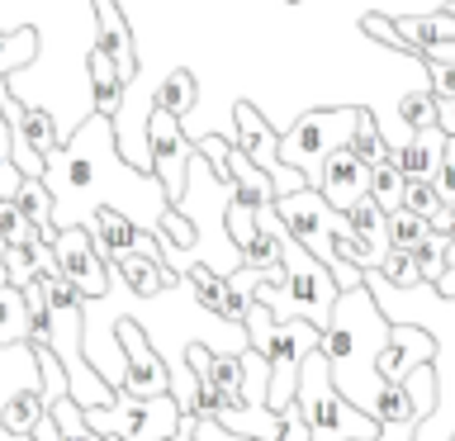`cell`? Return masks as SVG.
I'll use <instances>...</instances> for the list:
<instances>
[{"label":"cell","instance_id":"6da1fadb","mask_svg":"<svg viewBox=\"0 0 455 441\" xmlns=\"http://www.w3.org/2000/svg\"><path fill=\"white\" fill-rule=\"evenodd\" d=\"M43 185L52 190V223L57 228H76L95 209H119L138 228L156 233L162 213L171 209V199L162 190V180L152 171H138L119 156L114 142V119L91 114L76 124V133L62 138V148L48 152L43 166Z\"/></svg>","mask_w":455,"mask_h":441},{"label":"cell","instance_id":"7a4b0ae2","mask_svg":"<svg viewBox=\"0 0 455 441\" xmlns=\"http://www.w3.org/2000/svg\"><path fill=\"white\" fill-rule=\"evenodd\" d=\"M389 341V318L379 313V304L370 299L365 285L355 290H341L337 304H332V318L318 333V351L327 361V375H332L337 394L355 404L361 413L375 418V398L384 389L379 380V351Z\"/></svg>","mask_w":455,"mask_h":441},{"label":"cell","instance_id":"3957f363","mask_svg":"<svg viewBox=\"0 0 455 441\" xmlns=\"http://www.w3.org/2000/svg\"><path fill=\"white\" fill-rule=\"evenodd\" d=\"M280 237V261H284V285H261V270H256V285H251V299L266 304L275 313V323H290V318H304L313 327H327L332 318V304H337V280L313 252H304L299 242L284 233V223L275 228Z\"/></svg>","mask_w":455,"mask_h":441},{"label":"cell","instance_id":"277c9868","mask_svg":"<svg viewBox=\"0 0 455 441\" xmlns=\"http://www.w3.org/2000/svg\"><path fill=\"white\" fill-rule=\"evenodd\" d=\"M294 404L304 413V427H308V441H370L379 432V422L361 413L355 404L337 394L332 375H327V361L323 351L313 347L299 365V389H294Z\"/></svg>","mask_w":455,"mask_h":441},{"label":"cell","instance_id":"5b68a950","mask_svg":"<svg viewBox=\"0 0 455 441\" xmlns=\"http://www.w3.org/2000/svg\"><path fill=\"white\" fill-rule=\"evenodd\" d=\"M355 119H361V109H355V105H347V109H313V114H304V119H294L280 133V162L294 166L299 176L318 190L323 162L337 148H347V142H351Z\"/></svg>","mask_w":455,"mask_h":441},{"label":"cell","instance_id":"8992f818","mask_svg":"<svg viewBox=\"0 0 455 441\" xmlns=\"http://www.w3.org/2000/svg\"><path fill=\"white\" fill-rule=\"evenodd\" d=\"M81 413L100 437H124V441H166L180 422V404L171 394H152V398L114 394V404L81 408Z\"/></svg>","mask_w":455,"mask_h":441},{"label":"cell","instance_id":"52a82bcc","mask_svg":"<svg viewBox=\"0 0 455 441\" xmlns=\"http://www.w3.org/2000/svg\"><path fill=\"white\" fill-rule=\"evenodd\" d=\"M233 142L270 176V185H275V199H280V195H294V190H304V185H308L294 166L280 162V133L270 128V119L251 105V100H237V105H233Z\"/></svg>","mask_w":455,"mask_h":441},{"label":"cell","instance_id":"ba28073f","mask_svg":"<svg viewBox=\"0 0 455 441\" xmlns=\"http://www.w3.org/2000/svg\"><path fill=\"white\" fill-rule=\"evenodd\" d=\"M318 333L323 327H313L304 318H290V323H275V337H270V351H266V370H270V384H266V398L270 408H284L294 404V389H299V365H304V356L318 347Z\"/></svg>","mask_w":455,"mask_h":441},{"label":"cell","instance_id":"9c48e42d","mask_svg":"<svg viewBox=\"0 0 455 441\" xmlns=\"http://www.w3.org/2000/svg\"><path fill=\"white\" fill-rule=\"evenodd\" d=\"M148 156H152V176L162 180L166 199L176 204V199L185 195V171H190V156H195V142L185 138V124L171 119L166 109L148 114Z\"/></svg>","mask_w":455,"mask_h":441},{"label":"cell","instance_id":"30bf717a","mask_svg":"<svg viewBox=\"0 0 455 441\" xmlns=\"http://www.w3.org/2000/svg\"><path fill=\"white\" fill-rule=\"evenodd\" d=\"M114 337H119L124 347V389L128 398H152V394H171V370L166 361L156 356V347L148 341V333L128 318V313H119L114 318Z\"/></svg>","mask_w":455,"mask_h":441},{"label":"cell","instance_id":"8fae6325","mask_svg":"<svg viewBox=\"0 0 455 441\" xmlns=\"http://www.w3.org/2000/svg\"><path fill=\"white\" fill-rule=\"evenodd\" d=\"M52 256H57V270L81 290V299H100L109 290V266L95 256V242H91V233H85L81 223L76 228H57Z\"/></svg>","mask_w":455,"mask_h":441},{"label":"cell","instance_id":"7c38bea8","mask_svg":"<svg viewBox=\"0 0 455 441\" xmlns=\"http://www.w3.org/2000/svg\"><path fill=\"white\" fill-rule=\"evenodd\" d=\"M10 162L20 166V176H38L48 166V152L62 148V133H57V119L38 105H24L20 119H10Z\"/></svg>","mask_w":455,"mask_h":441},{"label":"cell","instance_id":"4fadbf2b","mask_svg":"<svg viewBox=\"0 0 455 441\" xmlns=\"http://www.w3.org/2000/svg\"><path fill=\"white\" fill-rule=\"evenodd\" d=\"M81 228L91 233L100 261H114V256H124V252H138V256H156V261H166V256H162V242H156V233L138 228L133 219H128V213L109 209V204H105V209H95Z\"/></svg>","mask_w":455,"mask_h":441},{"label":"cell","instance_id":"5bb4252c","mask_svg":"<svg viewBox=\"0 0 455 441\" xmlns=\"http://www.w3.org/2000/svg\"><path fill=\"white\" fill-rule=\"evenodd\" d=\"M432 337L422 333V327H412V323H389V341H384V351H379V380L384 384H403L418 365L432 361Z\"/></svg>","mask_w":455,"mask_h":441},{"label":"cell","instance_id":"9a60e30c","mask_svg":"<svg viewBox=\"0 0 455 441\" xmlns=\"http://www.w3.org/2000/svg\"><path fill=\"white\" fill-rule=\"evenodd\" d=\"M95 5V48L114 62V76H119L124 85L138 81V48H133V34H128V20L124 10L114 5V0H91Z\"/></svg>","mask_w":455,"mask_h":441},{"label":"cell","instance_id":"2e32d148","mask_svg":"<svg viewBox=\"0 0 455 441\" xmlns=\"http://www.w3.org/2000/svg\"><path fill=\"white\" fill-rule=\"evenodd\" d=\"M318 195H323L332 209L347 213V209L355 204V199H365V195H370V166H365L351 148H337V152L323 162Z\"/></svg>","mask_w":455,"mask_h":441},{"label":"cell","instance_id":"e0dca14e","mask_svg":"<svg viewBox=\"0 0 455 441\" xmlns=\"http://www.w3.org/2000/svg\"><path fill=\"white\" fill-rule=\"evenodd\" d=\"M441 148H446V133H441L436 124L432 128H412L408 142L394 148V166L403 171V180H436Z\"/></svg>","mask_w":455,"mask_h":441},{"label":"cell","instance_id":"ac0fdd59","mask_svg":"<svg viewBox=\"0 0 455 441\" xmlns=\"http://www.w3.org/2000/svg\"><path fill=\"white\" fill-rule=\"evenodd\" d=\"M109 266V276H119L124 280V290H133L138 299H152V294H162L176 285V270H171L166 261H156V256H138V252H124V256H114Z\"/></svg>","mask_w":455,"mask_h":441},{"label":"cell","instance_id":"d6986e66","mask_svg":"<svg viewBox=\"0 0 455 441\" xmlns=\"http://www.w3.org/2000/svg\"><path fill=\"white\" fill-rule=\"evenodd\" d=\"M38 361H34V347L20 341V347H0V404L20 389H38ZM0 441H34V437H14L0 427Z\"/></svg>","mask_w":455,"mask_h":441},{"label":"cell","instance_id":"ffe728a7","mask_svg":"<svg viewBox=\"0 0 455 441\" xmlns=\"http://www.w3.org/2000/svg\"><path fill=\"white\" fill-rule=\"evenodd\" d=\"M228 180H233V195L242 199V204H251V209L275 199V185H270V176L237 148V142H228Z\"/></svg>","mask_w":455,"mask_h":441},{"label":"cell","instance_id":"44dd1931","mask_svg":"<svg viewBox=\"0 0 455 441\" xmlns=\"http://www.w3.org/2000/svg\"><path fill=\"white\" fill-rule=\"evenodd\" d=\"M394 28H398V38L408 43V52L418 57L427 43H446V38H455V14L451 10H427V14H398L394 20Z\"/></svg>","mask_w":455,"mask_h":441},{"label":"cell","instance_id":"7402d4cb","mask_svg":"<svg viewBox=\"0 0 455 441\" xmlns=\"http://www.w3.org/2000/svg\"><path fill=\"white\" fill-rule=\"evenodd\" d=\"M14 204H20V213L28 223H34V233L43 242H52L57 237V223H52V190L43 185L38 176H24L20 180V190H14Z\"/></svg>","mask_w":455,"mask_h":441},{"label":"cell","instance_id":"603a6c76","mask_svg":"<svg viewBox=\"0 0 455 441\" xmlns=\"http://www.w3.org/2000/svg\"><path fill=\"white\" fill-rule=\"evenodd\" d=\"M152 105H156V109H166L171 119H180V124H185V119H190V109L199 105V81H195L185 67H180V71H171V76L156 85Z\"/></svg>","mask_w":455,"mask_h":441},{"label":"cell","instance_id":"cb8c5ba5","mask_svg":"<svg viewBox=\"0 0 455 441\" xmlns=\"http://www.w3.org/2000/svg\"><path fill=\"white\" fill-rule=\"evenodd\" d=\"M91 91H95V114H105V119H114V114L124 109V81L114 76V62L100 48H91Z\"/></svg>","mask_w":455,"mask_h":441},{"label":"cell","instance_id":"d4e9b609","mask_svg":"<svg viewBox=\"0 0 455 441\" xmlns=\"http://www.w3.org/2000/svg\"><path fill=\"white\" fill-rule=\"evenodd\" d=\"M34 333V318H28V304H24V290L14 285H0V347H20Z\"/></svg>","mask_w":455,"mask_h":441},{"label":"cell","instance_id":"484cf974","mask_svg":"<svg viewBox=\"0 0 455 441\" xmlns=\"http://www.w3.org/2000/svg\"><path fill=\"white\" fill-rule=\"evenodd\" d=\"M43 398H38V389H20V394H10L5 404H0V427L5 432H14V437H34V422L43 418Z\"/></svg>","mask_w":455,"mask_h":441},{"label":"cell","instance_id":"4316f807","mask_svg":"<svg viewBox=\"0 0 455 441\" xmlns=\"http://www.w3.org/2000/svg\"><path fill=\"white\" fill-rule=\"evenodd\" d=\"M427 413L412 404V394H408V384H384L379 398H375V422L379 427H389V422H422Z\"/></svg>","mask_w":455,"mask_h":441},{"label":"cell","instance_id":"83f0119b","mask_svg":"<svg viewBox=\"0 0 455 441\" xmlns=\"http://www.w3.org/2000/svg\"><path fill=\"white\" fill-rule=\"evenodd\" d=\"M347 148L361 156L365 166H379V162H389V156H394V148H389V142H384V133H379V124L370 119V109H361V119H355V133H351Z\"/></svg>","mask_w":455,"mask_h":441},{"label":"cell","instance_id":"f1b7e54d","mask_svg":"<svg viewBox=\"0 0 455 441\" xmlns=\"http://www.w3.org/2000/svg\"><path fill=\"white\" fill-rule=\"evenodd\" d=\"M370 199H375L384 213L403 209V171L394 166V156L379 166H370Z\"/></svg>","mask_w":455,"mask_h":441},{"label":"cell","instance_id":"f546056e","mask_svg":"<svg viewBox=\"0 0 455 441\" xmlns=\"http://www.w3.org/2000/svg\"><path fill=\"white\" fill-rule=\"evenodd\" d=\"M48 413H52V422H57V432H62V441H105L91 422H85V413H81L76 398H57V404H48Z\"/></svg>","mask_w":455,"mask_h":441},{"label":"cell","instance_id":"4dcf8cb0","mask_svg":"<svg viewBox=\"0 0 455 441\" xmlns=\"http://www.w3.org/2000/svg\"><path fill=\"white\" fill-rule=\"evenodd\" d=\"M375 270H379V276L389 280V285H398V290H403V285H418V280H422L412 247H389V252H384V261H379Z\"/></svg>","mask_w":455,"mask_h":441},{"label":"cell","instance_id":"1f68e13d","mask_svg":"<svg viewBox=\"0 0 455 441\" xmlns=\"http://www.w3.org/2000/svg\"><path fill=\"white\" fill-rule=\"evenodd\" d=\"M398 119H403V133H412V128H432L436 124V95L427 91V85H418L412 95H403Z\"/></svg>","mask_w":455,"mask_h":441},{"label":"cell","instance_id":"d6a6232c","mask_svg":"<svg viewBox=\"0 0 455 441\" xmlns=\"http://www.w3.org/2000/svg\"><path fill=\"white\" fill-rule=\"evenodd\" d=\"M427 219L412 209H394L389 213V247H418V242H427Z\"/></svg>","mask_w":455,"mask_h":441},{"label":"cell","instance_id":"836d02e7","mask_svg":"<svg viewBox=\"0 0 455 441\" xmlns=\"http://www.w3.org/2000/svg\"><path fill=\"white\" fill-rule=\"evenodd\" d=\"M412 256H418L422 280L436 285L441 276H446V233H427V242H418V247H412Z\"/></svg>","mask_w":455,"mask_h":441},{"label":"cell","instance_id":"e575fe53","mask_svg":"<svg viewBox=\"0 0 455 441\" xmlns=\"http://www.w3.org/2000/svg\"><path fill=\"white\" fill-rule=\"evenodd\" d=\"M242 327H247V347L266 356V351H270V337H275V313L251 299V309H247V318H242Z\"/></svg>","mask_w":455,"mask_h":441},{"label":"cell","instance_id":"d590c367","mask_svg":"<svg viewBox=\"0 0 455 441\" xmlns=\"http://www.w3.org/2000/svg\"><path fill=\"white\" fill-rule=\"evenodd\" d=\"M34 237L38 233L20 213V204H14V199H0V242H5V247H20V242H34Z\"/></svg>","mask_w":455,"mask_h":441},{"label":"cell","instance_id":"8d00e7d4","mask_svg":"<svg viewBox=\"0 0 455 441\" xmlns=\"http://www.w3.org/2000/svg\"><path fill=\"white\" fill-rule=\"evenodd\" d=\"M34 276H43L38 261H34V242H20V247H5V285H28Z\"/></svg>","mask_w":455,"mask_h":441},{"label":"cell","instance_id":"74e56055","mask_svg":"<svg viewBox=\"0 0 455 441\" xmlns=\"http://www.w3.org/2000/svg\"><path fill=\"white\" fill-rule=\"evenodd\" d=\"M223 223H228V237H233V242H237V252H242V247L251 242V233H256V209H251V204H242V199L233 195V199H228Z\"/></svg>","mask_w":455,"mask_h":441},{"label":"cell","instance_id":"f35d334b","mask_svg":"<svg viewBox=\"0 0 455 441\" xmlns=\"http://www.w3.org/2000/svg\"><path fill=\"white\" fill-rule=\"evenodd\" d=\"M441 204V195H436V185L432 180H403V209H412V213H432Z\"/></svg>","mask_w":455,"mask_h":441},{"label":"cell","instance_id":"ab89813d","mask_svg":"<svg viewBox=\"0 0 455 441\" xmlns=\"http://www.w3.org/2000/svg\"><path fill=\"white\" fill-rule=\"evenodd\" d=\"M436 195H441V204H451L455 209V138H446V148H441V166H436Z\"/></svg>","mask_w":455,"mask_h":441},{"label":"cell","instance_id":"60d3db41","mask_svg":"<svg viewBox=\"0 0 455 441\" xmlns=\"http://www.w3.org/2000/svg\"><path fill=\"white\" fill-rule=\"evenodd\" d=\"M361 28H365L370 38H379V43H389V48H398V52H408V43L398 38V28H394V20H384V14H365V20H361ZM408 57H412V52H408Z\"/></svg>","mask_w":455,"mask_h":441},{"label":"cell","instance_id":"b9f144b4","mask_svg":"<svg viewBox=\"0 0 455 441\" xmlns=\"http://www.w3.org/2000/svg\"><path fill=\"white\" fill-rule=\"evenodd\" d=\"M275 441H308V427H304V413L299 404H284L280 408V437Z\"/></svg>","mask_w":455,"mask_h":441},{"label":"cell","instance_id":"7bdbcfd3","mask_svg":"<svg viewBox=\"0 0 455 441\" xmlns=\"http://www.w3.org/2000/svg\"><path fill=\"white\" fill-rule=\"evenodd\" d=\"M195 441H261V437H242V432H228L213 418H195Z\"/></svg>","mask_w":455,"mask_h":441},{"label":"cell","instance_id":"ee69618b","mask_svg":"<svg viewBox=\"0 0 455 441\" xmlns=\"http://www.w3.org/2000/svg\"><path fill=\"white\" fill-rule=\"evenodd\" d=\"M436 128L455 138V95H436Z\"/></svg>","mask_w":455,"mask_h":441},{"label":"cell","instance_id":"f6af8a7d","mask_svg":"<svg viewBox=\"0 0 455 441\" xmlns=\"http://www.w3.org/2000/svg\"><path fill=\"white\" fill-rule=\"evenodd\" d=\"M412 432H418V422H389V427H379L370 441H412Z\"/></svg>","mask_w":455,"mask_h":441},{"label":"cell","instance_id":"bcb514c9","mask_svg":"<svg viewBox=\"0 0 455 441\" xmlns=\"http://www.w3.org/2000/svg\"><path fill=\"white\" fill-rule=\"evenodd\" d=\"M427 228H432V233H451V228H455V209L451 204H436L432 213H427Z\"/></svg>","mask_w":455,"mask_h":441},{"label":"cell","instance_id":"7dc6e473","mask_svg":"<svg viewBox=\"0 0 455 441\" xmlns=\"http://www.w3.org/2000/svg\"><path fill=\"white\" fill-rule=\"evenodd\" d=\"M34 441H62V432H57L52 413H43V418L34 422Z\"/></svg>","mask_w":455,"mask_h":441},{"label":"cell","instance_id":"c3c4849f","mask_svg":"<svg viewBox=\"0 0 455 441\" xmlns=\"http://www.w3.org/2000/svg\"><path fill=\"white\" fill-rule=\"evenodd\" d=\"M166 441H195V413H180V422H176V432H171Z\"/></svg>","mask_w":455,"mask_h":441},{"label":"cell","instance_id":"681fc988","mask_svg":"<svg viewBox=\"0 0 455 441\" xmlns=\"http://www.w3.org/2000/svg\"><path fill=\"white\" fill-rule=\"evenodd\" d=\"M105 441H124V437H105Z\"/></svg>","mask_w":455,"mask_h":441},{"label":"cell","instance_id":"f907efd6","mask_svg":"<svg viewBox=\"0 0 455 441\" xmlns=\"http://www.w3.org/2000/svg\"><path fill=\"white\" fill-rule=\"evenodd\" d=\"M451 14H455V0H451Z\"/></svg>","mask_w":455,"mask_h":441},{"label":"cell","instance_id":"816d5d0a","mask_svg":"<svg viewBox=\"0 0 455 441\" xmlns=\"http://www.w3.org/2000/svg\"><path fill=\"white\" fill-rule=\"evenodd\" d=\"M290 5H299V0H290Z\"/></svg>","mask_w":455,"mask_h":441},{"label":"cell","instance_id":"f5cc1de1","mask_svg":"<svg viewBox=\"0 0 455 441\" xmlns=\"http://www.w3.org/2000/svg\"><path fill=\"white\" fill-rule=\"evenodd\" d=\"M0 43H5V34H0Z\"/></svg>","mask_w":455,"mask_h":441},{"label":"cell","instance_id":"db71d44e","mask_svg":"<svg viewBox=\"0 0 455 441\" xmlns=\"http://www.w3.org/2000/svg\"><path fill=\"white\" fill-rule=\"evenodd\" d=\"M451 441H455V437H451Z\"/></svg>","mask_w":455,"mask_h":441}]
</instances>
